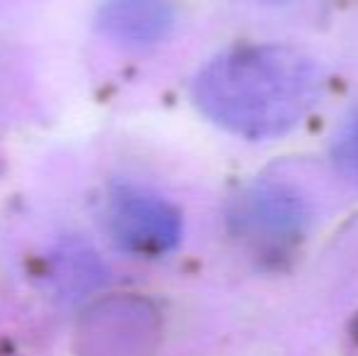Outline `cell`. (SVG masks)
Masks as SVG:
<instances>
[{
	"instance_id": "cell-5",
	"label": "cell",
	"mask_w": 358,
	"mask_h": 356,
	"mask_svg": "<svg viewBox=\"0 0 358 356\" xmlns=\"http://www.w3.org/2000/svg\"><path fill=\"white\" fill-rule=\"evenodd\" d=\"M173 17V0H105L98 10V27L120 44L149 47L171 32Z\"/></svg>"
},
{
	"instance_id": "cell-3",
	"label": "cell",
	"mask_w": 358,
	"mask_h": 356,
	"mask_svg": "<svg viewBox=\"0 0 358 356\" xmlns=\"http://www.w3.org/2000/svg\"><path fill=\"white\" fill-rule=\"evenodd\" d=\"M156 334V313L144 300L115 298L88 310L78 347L83 356H149Z\"/></svg>"
},
{
	"instance_id": "cell-7",
	"label": "cell",
	"mask_w": 358,
	"mask_h": 356,
	"mask_svg": "<svg viewBox=\"0 0 358 356\" xmlns=\"http://www.w3.org/2000/svg\"><path fill=\"white\" fill-rule=\"evenodd\" d=\"M266 3H285V0H266Z\"/></svg>"
},
{
	"instance_id": "cell-6",
	"label": "cell",
	"mask_w": 358,
	"mask_h": 356,
	"mask_svg": "<svg viewBox=\"0 0 358 356\" xmlns=\"http://www.w3.org/2000/svg\"><path fill=\"white\" fill-rule=\"evenodd\" d=\"M331 157H334L336 169L349 180L358 183V105L346 115L341 127L336 129Z\"/></svg>"
},
{
	"instance_id": "cell-4",
	"label": "cell",
	"mask_w": 358,
	"mask_h": 356,
	"mask_svg": "<svg viewBox=\"0 0 358 356\" xmlns=\"http://www.w3.org/2000/svg\"><path fill=\"white\" fill-rule=\"evenodd\" d=\"M307 205L295 190L275 183H256L234 200L229 222L239 237L264 247H283L302 237Z\"/></svg>"
},
{
	"instance_id": "cell-2",
	"label": "cell",
	"mask_w": 358,
	"mask_h": 356,
	"mask_svg": "<svg viewBox=\"0 0 358 356\" xmlns=\"http://www.w3.org/2000/svg\"><path fill=\"white\" fill-rule=\"evenodd\" d=\"M108 229L129 254L156 259L180 242V213L161 195L139 188H117L108 203Z\"/></svg>"
},
{
	"instance_id": "cell-1",
	"label": "cell",
	"mask_w": 358,
	"mask_h": 356,
	"mask_svg": "<svg viewBox=\"0 0 358 356\" xmlns=\"http://www.w3.org/2000/svg\"><path fill=\"white\" fill-rule=\"evenodd\" d=\"M322 69L287 44H249L215 57L193 81L195 105L222 129L261 142L292 132L320 103Z\"/></svg>"
}]
</instances>
